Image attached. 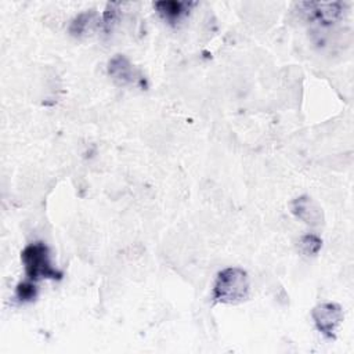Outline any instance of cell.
Returning <instances> with one entry per match:
<instances>
[{
	"label": "cell",
	"instance_id": "9c48e42d",
	"mask_svg": "<svg viewBox=\"0 0 354 354\" xmlns=\"http://www.w3.org/2000/svg\"><path fill=\"white\" fill-rule=\"evenodd\" d=\"M300 250L307 256H315L322 248V239L315 234H307L300 238Z\"/></svg>",
	"mask_w": 354,
	"mask_h": 354
},
{
	"label": "cell",
	"instance_id": "8fae6325",
	"mask_svg": "<svg viewBox=\"0 0 354 354\" xmlns=\"http://www.w3.org/2000/svg\"><path fill=\"white\" fill-rule=\"evenodd\" d=\"M119 4L116 3H109L104 11V15H102V24H104V28L106 32H109L118 18V14H119Z\"/></svg>",
	"mask_w": 354,
	"mask_h": 354
},
{
	"label": "cell",
	"instance_id": "5b68a950",
	"mask_svg": "<svg viewBox=\"0 0 354 354\" xmlns=\"http://www.w3.org/2000/svg\"><path fill=\"white\" fill-rule=\"evenodd\" d=\"M303 11L313 21H317L321 25H330L337 21L342 14L344 6L340 1L333 3H301Z\"/></svg>",
	"mask_w": 354,
	"mask_h": 354
},
{
	"label": "cell",
	"instance_id": "52a82bcc",
	"mask_svg": "<svg viewBox=\"0 0 354 354\" xmlns=\"http://www.w3.org/2000/svg\"><path fill=\"white\" fill-rule=\"evenodd\" d=\"M191 6L192 3L178 0H162L153 4L156 11L169 22H177L181 19L189 11Z\"/></svg>",
	"mask_w": 354,
	"mask_h": 354
},
{
	"label": "cell",
	"instance_id": "30bf717a",
	"mask_svg": "<svg viewBox=\"0 0 354 354\" xmlns=\"http://www.w3.org/2000/svg\"><path fill=\"white\" fill-rule=\"evenodd\" d=\"M37 296V288L35 285V281H22L17 285V289H15V297L25 303V301H32L35 300Z\"/></svg>",
	"mask_w": 354,
	"mask_h": 354
},
{
	"label": "cell",
	"instance_id": "6da1fadb",
	"mask_svg": "<svg viewBox=\"0 0 354 354\" xmlns=\"http://www.w3.org/2000/svg\"><path fill=\"white\" fill-rule=\"evenodd\" d=\"M249 288L250 281L243 268L227 267L216 277L212 289V299L221 304H235L248 297Z\"/></svg>",
	"mask_w": 354,
	"mask_h": 354
},
{
	"label": "cell",
	"instance_id": "277c9868",
	"mask_svg": "<svg viewBox=\"0 0 354 354\" xmlns=\"http://www.w3.org/2000/svg\"><path fill=\"white\" fill-rule=\"evenodd\" d=\"M108 75L119 86H127V84L142 86L145 83L144 76L122 54L115 55L108 62Z\"/></svg>",
	"mask_w": 354,
	"mask_h": 354
},
{
	"label": "cell",
	"instance_id": "ba28073f",
	"mask_svg": "<svg viewBox=\"0 0 354 354\" xmlns=\"http://www.w3.org/2000/svg\"><path fill=\"white\" fill-rule=\"evenodd\" d=\"M95 18H97V14H95L93 10L79 14V15L71 22L69 32H71L73 36H77V37L86 35V33L90 30V28L94 25Z\"/></svg>",
	"mask_w": 354,
	"mask_h": 354
},
{
	"label": "cell",
	"instance_id": "3957f363",
	"mask_svg": "<svg viewBox=\"0 0 354 354\" xmlns=\"http://www.w3.org/2000/svg\"><path fill=\"white\" fill-rule=\"evenodd\" d=\"M311 317L318 332L332 339L335 337L336 328L343 321V310L337 303H321L313 308Z\"/></svg>",
	"mask_w": 354,
	"mask_h": 354
},
{
	"label": "cell",
	"instance_id": "8992f818",
	"mask_svg": "<svg viewBox=\"0 0 354 354\" xmlns=\"http://www.w3.org/2000/svg\"><path fill=\"white\" fill-rule=\"evenodd\" d=\"M290 210L299 220H301L307 225L317 227L321 225L324 221V213L321 206L310 196L303 195L293 199L290 203Z\"/></svg>",
	"mask_w": 354,
	"mask_h": 354
},
{
	"label": "cell",
	"instance_id": "7a4b0ae2",
	"mask_svg": "<svg viewBox=\"0 0 354 354\" xmlns=\"http://www.w3.org/2000/svg\"><path fill=\"white\" fill-rule=\"evenodd\" d=\"M21 261L25 274L30 281L39 279H61L62 272L58 271L50 259V250L43 242H33L21 252Z\"/></svg>",
	"mask_w": 354,
	"mask_h": 354
}]
</instances>
